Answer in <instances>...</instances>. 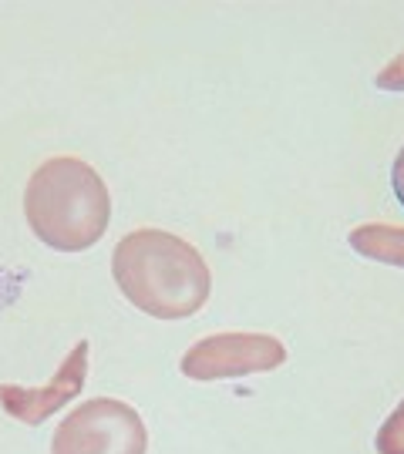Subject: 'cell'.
<instances>
[{
	"mask_svg": "<svg viewBox=\"0 0 404 454\" xmlns=\"http://www.w3.org/2000/svg\"><path fill=\"white\" fill-rule=\"evenodd\" d=\"M287 364V347L270 333H246V330H229V333H210L195 340L182 354V373L199 384L212 380H240L250 373H270Z\"/></svg>",
	"mask_w": 404,
	"mask_h": 454,
	"instance_id": "obj_4",
	"label": "cell"
},
{
	"mask_svg": "<svg viewBox=\"0 0 404 454\" xmlns=\"http://www.w3.org/2000/svg\"><path fill=\"white\" fill-rule=\"evenodd\" d=\"M148 427L142 414L118 397L78 404L51 438V454H146Z\"/></svg>",
	"mask_w": 404,
	"mask_h": 454,
	"instance_id": "obj_3",
	"label": "cell"
},
{
	"mask_svg": "<svg viewBox=\"0 0 404 454\" xmlns=\"http://www.w3.org/2000/svg\"><path fill=\"white\" fill-rule=\"evenodd\" d=\"M24 215L44 246L58 253H84L112 223V195L88 162L75 155H54L28 179Z\"/></svg>",
	"mask_w": 404,
	"mask_h": 454,
	"instance_id": "obj_2",
	"label": "cell"
},
{
	"mask_svg": "<svg viewBox=\"0 0 404 454\" xmlns=\"http://www.w3.org/2000/svg\"><path fill=\"white\" fill-rule=\"evenodd\" d=\"M374 84H377L381 91H404V51L398 58H391L388 65L377 71Z\"/></svg>",
	"mask_w": 404,
	"mask_h": 454,
	"instance_id": "obj_8",
	"label": "cell"
},
{
	"mask_svg": "<svg viewBox=\"0 0 404 454\" xmlns=\"http://www.w3.org/2000/svg\"><path fill=\"white\" fill-rule=\"evenodd\" d=\"M391 189H394V199L404 206V145L398 152V159L391 165Z\"/></svg>",
	"mask_w": 404,
	"mask_h": 454,
	"instance_id": "obj_9",
	"label": "cell"
},
{
	"mask_svg": "<svg viewBox=\"0 0 404 454\" xmlns=\"http://www.w3.org/2000/svg\"><path fill=\"white\" fill-rule=\"evenodd\" d=\"M374 448H377V454H404V401L377 427Z\"/></svg>",
	"mask_w": 404,
	"mask_h": 454,
	"instance_id": "obj_7",
	"label": "cell"
},
{
	"mask_svg": "<svg viewBox=\"0 0 404 454\" xmlns=\"http://www.w3.org/2000/svg\"><path fill=\"white\" fill-rule=\"evenodd\" d=\"M112 276L122 296L155 320H186L206 307L210 262L189 239L165 229H131L112 249Z\"/></svg>",
	"mask_w": 404,
	"mask_h": 454,
	"instance_id": "obj_1",
	"label": "cell"
},
{
	"mask_svg": "<svg viewBox=\"0 0 404 454\" xmlns=\"http://www.w3.org/2000/svg\"><path fill=\"white\" fill-rule=\"evenodd\" d=\"M88 340H78L67 357L58 364V371L51 373V380H44L41 387H24V384H0V407L14 418V421L37 427L41 421H48L51 414H58L67 401H75L84 380H88Z\"/></svg>",
	"mask_w": 404,
	"mask_h": 454,
	"instance_id": "obj_5",
	"label": "cell"
},
{
	"mask_svg": "<svg viewBox=\"0 0 404 454\" xmlns=\"http://www.w3.org/2000/svg\"><path fill=\"white\" fill-rule=\"evenodd\" d=\"M347 243L357 256L404 270V226L398 223H364L347 232Z\"/></svg>",
	"mask_w": 404,
	"mask_h": 454,
	"instance_id": "obj_6",
	"label": "cell"
}]
</instances>
